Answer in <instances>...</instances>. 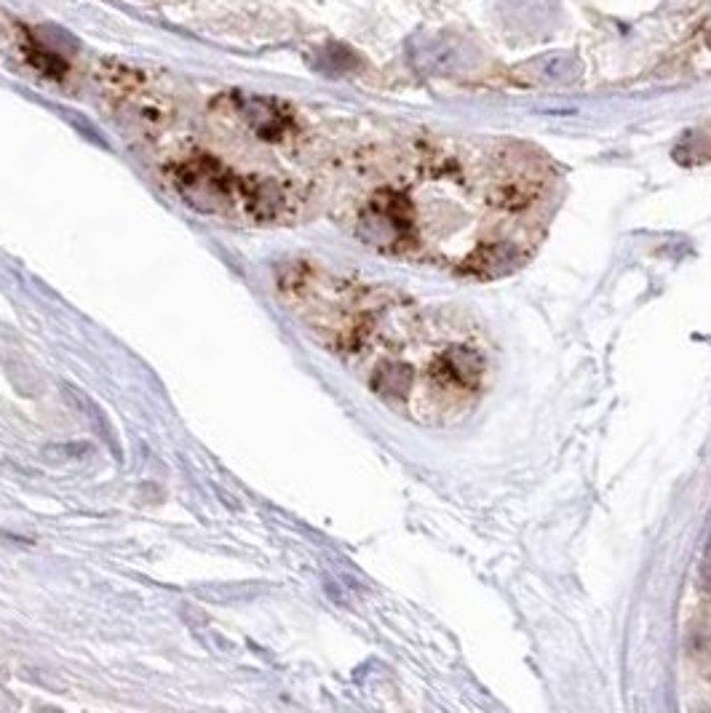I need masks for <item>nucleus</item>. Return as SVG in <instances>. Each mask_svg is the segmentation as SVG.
Instances as JSON below:
<instances>
[{
  "label": "nucleus",
  "mask_w": 711,
  "mask_h": 713,
  "mask_svg": "<svg viewBox=\"0 0 711 713\" xmlns=\"http://www.w3.org/2000/svg\"><path fill=\"white\" fill-rule=\"evenodd\" d=\"M286 310L385 406L420 425L468 417L490 388L492 350L466 313L316 262L278 270Z\"/></svg>",
  "instance_id": "f257e3e1"
},
{
  "label": "nucleus",
  "mask_w": 711,
  "mask_h": 713,
  "mask_svg": "<svg viewBox=\"0 0 711 713\" xmlns=\"http://www.w3.org/2000/svg\"><path fill=\"white\" fill-rule=\"evenodd\" d=\"M551 184L541 166L495 155L468 179L434 163L418 182L380 179L343 203V225L369 249L466 278H500L543 241Z\"/></svg>",
  "instance_id": "f03ea898"
}]
</instances>
